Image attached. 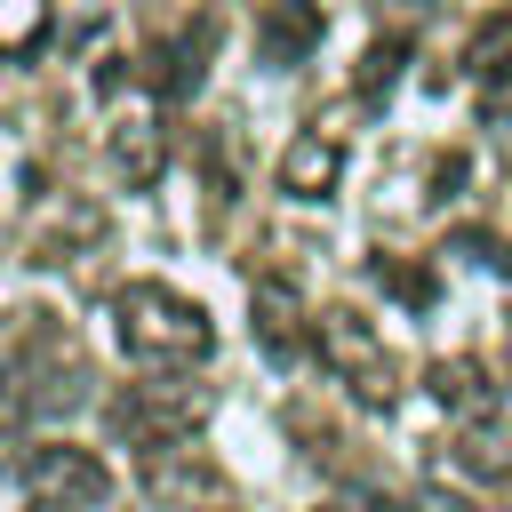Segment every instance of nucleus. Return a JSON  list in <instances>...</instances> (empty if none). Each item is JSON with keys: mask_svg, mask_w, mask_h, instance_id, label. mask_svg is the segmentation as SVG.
<instances>
[{"mask_svg": "<svg viewBox=\"0 0 512 512\" xmlns=\"http://www.w3.org/2000/svg\"><path fill=\"white\" fill-rule=\"evenodd\" d=\"M112 336L144 368H192V360L216 352V320L184 288H168V280H128L112 296Z\"/></svg>", "mask_w": 512, "mask_h": 512, "instance_id": "nucleus-1", "label": "nucleus"}, {"mask_svg": "<svg viewBox=\"0 0 512 512\" xmlns=\"http://www.w3.org/2000/svg\"><path fill=\"white\" fill-rule=\"evenodd\" d=\"M312 352H320V368H328L344 392H360V408H392V400H400V360L384 352V336H376L352 304H336V312L312 320Z\"/></svg>", "mask_w": 512, "mask_h": 512, "instance_id": "nucleus-2", "label": "nucleus"}, {"mask_svg": "<svg viewBox=\"0 0 512 512\" xmlns=\"http://www.w3.org/2000/svg\"><path fill=\"white\" fill-rule=\"evenodd\" d=\"M216 416V392L208 384H128L120 400H112V432L128 440V448H184L200 424Z\"/></svg>", "mask_w": 512, "mask_h": 512, "instance_id": "nucleus-3", "label": "nucleus"}, {"mask_svg": "<svg viewBox=\"0 0 512 512\" xmlns=\"http://www.w3.org/2000/svg\"><path fill=\"white\" fill-rule=\"evenodd\" d=\"M16 480H24V496H32V504H64V512H96V504L112 496L104 456H96V448H80V440H32V448H24V464H16Z\"/></svg>", "mask_w": 512, "mask_h": 512, "instance_id": "nucleus-4", "label": "nucleus"}, {"mask_svg": "<svg viewBox=\"0 0 512 512\" xmlns=\"http://www.w3.org/2000/svg\"><path fill=\"white\" fill-rule=\"evenodd\" d=\"M208 56H216V16H192L184 32H168L160 48H152V96H168V104H184V96H200V80H208Z\"/></svg>", "mask_w": 512, "mask_h": 512, "instance_id": "nucleus-5", "label": "nucleus"}, {"mask_svg": "<svg viewBox=\"0 0 512 512\" xmlns=\"http://www.w3.org/2000/svg\"><path fill=\"white\" fill-rule=\"evenodd\" d=\"M336 184H344V136H336V128L288 136V152H280V192H288V200H336Z\"/></svg>", "mask_w": 512, "mask_h": 512, "instance_id": "nucleus-6", "label": "nucleus"}, {"mask_svg": "<svg viewBox=\"0 0 512 512\" xmlns=\"http://www.w3.org/2000/svg\"><path fill=\"white\" fill-rule=\"evenodd\" d=\"M320 40H328L320 0H272L264 24H256V56H264V64H304Z\"/></svg>", "mask_w": 512, "mask_h": 512, "instance_id": "nucleus-7", "label": "nucleus"}, {"mask_svg": "<svg viewBox=\"0 0 512 512\" xmlns=\"http://www.w3.org/2000/svg\"><path fill=\"white\" fill-rule=\"evenodd\" d=\"M104 152H112V176H120L128 192H144V184H160V160H168V136H160V120H112V136H104Z\"/></svg>", "mask_w": 512, "mask_h": 512, "instance_id": "nucleus-8", "label": "nucleus"}, {"mask_svg": "<svg viewBox=\"0 0 512 512\" xmlns=\"http://www.w3.org/2000/svg\"><path fill=\"white\" fill-rule=\"evenodd\" d=\"M424 392H432L448 416H488V408H496V376H488L480 360H464V352L432 360V368H424Z\"/></svg>", "mask_w": 512, "mask_h": 512, "instance_id": "nucleus-9", "label": "nucleus"}, {"mask_svg": "<svg viewBox=\"0 0 512 512\" xmlns=\"http://www.w3.org/2000/svg\"><path fill=\"white\" fill-rule=\"evenodd\" d=\"M248 312H256V344H264L272 360H288V352H296V296H288L280 280H256Z\"/></svg>", "mask_w": 512, "mask_h": 512, "instance_id": "nucleus-10", "label": "nucleus"}, {"mask_svg": "<svg viewBox=\"0 0 512 512\" xmlns=\"http://www.w3.org/2000/svg\"><path fill=\"white\" fill-rule=\"evenodd\" d=\"M400 72H408V32H384V40L368 48V64H360V88H352V96L376 112V104L400 88Z\"/></svg>", "mask_w": 512, "mask_h": 512, "instance_id": "nucleus-11", "label": "nucleus"}, {"mask_svg": "<svg viewBox=\"0 0 512 512\" xmlns=\"http://www.w3.org/2000/svg\"><path fill=\"white\" fill-rule=\"evenodd\" d=\"M464 64H472V80H488V72H512V0H504L496 16H480V32H472Z\"/></svg>", "mask_w": 512, "mask_h": 512, "instance_id": "nucleus-12", "label": "nucleus"}, {"mask_svg": "<svg viewBox=\"0 0 512 512\" xmlns=\"http://www.w3.org/2000/svg\"><path fill=\"white\" fill-rule=\"evenodd\" d=\"M48 40V0H0V56H32Z\"/></svg>", "mask_w": 512, "mask_h": 512, "instance_id": "nucleus-13", "label": "nucleus"}, {"mask_svg": "<svg viewBox=\"0 0 512 512\" xmlns=\"http://www.w3.org/2000/svg\"><path fill=\"white\" fill-rule=\"evenodd\" d=\"M368 272L408 304V312H424L432 296H440V280H432V264H400V256H368Z\"/></svg>", "mask_w": 512, "mask_h": 512, "instance_id": "nucleus-14", "label": "nucleus"}, {"mask_svg": "<svg viewBox=\"0 0 512 512\" xmlns=\"http://www.w3.org/2000/svg\"><path fill=\"white\" fill-rule=\"evenodd\" d=\"M456 256L488 264V272H512V240H496V232H456Z\"/></svg>", "mask_w": 512, "mask_h": 512, "instance_id": "nucleus-15", "label": "nucleus"}, {"mask_svg": "<svg viewBox=\"0 0 512 512\" xmlns=\"http://www.w3.org/2000/svg\"><path fill=\"white\" fill-rule=\"evenodd\" d=\"M480 120L488 128H512V72H488L480 80Z\"/></svg>", "mask_w": 512, "mask_h": 512, "instance_id": "nucleus-16", "label": "nucleus"}, {"mask_svg": "<svg viewBox=\"0 0 512 512\" xmlns=\"http://www.w3.org/2000/svg\"><path fill=\"white\" fill-rule=\"evenodd\" d=\"M408 512H472V504H464L456 488H416V504H408Z\"/></svg>", "mask_w": 512, "mask_h": 512, "instance_id": "nucleus-17", "label": "nucleus"}, {"mask_svg": "<svg viewBox=\"0 0 512 512\" xmlns=\"http://www.w3.org/2000/svg\"><path fill=\"white\" fill-rule=\"evenodd\" d=\"M336 512H392L384 496H368V488H352V496H336Z\"/></svg>", "mask_w": 512, "mask_h": 512, "instance_id": "nucleus-18", "label": "nucleus"}, {"mask_svg": "<svg viewBox=\"0 0 512 512\" xmlns=\"http://www.w3.org/2000/svg\"><path fill=\"white\" fill-rule=\"evenodd\" d=\"M320 512H336V504H320Z\"/></svg>", "mask_w": 512, "mask_h": 512, "instance_id": "nucleus-19", "label": "nucleus"}, {"mask_svg": "<svg viewBox=\"0 0 512 512\" xmlns=\"http://www.w3.org/2000/svg\"><path fill=\"white\" fill-rule=\"evenodd\" d=\"M208 512H224V504H208Z\"/></svg>", "mask_w": 512, "mask_h": 512, "instance_id": "nucleus-20", "label": "nucleus"}]
</instances>
